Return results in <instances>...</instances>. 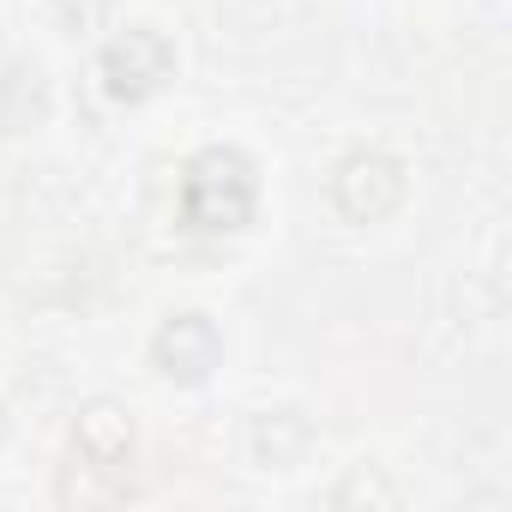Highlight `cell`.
Returning a JSON list of instances; mask_svg holds the SVG:
<instances>
[{
  "label": "cell",
  "mask_w": 512,
  "mask_h": 512,
  "mask_svg": "<svg viewBox=\"0 0 512 512\" xmlns=\"http://www.w3.org/2000/svg\"><path fill=\"white\" fill-rule=\"evenodd\" d=\"M49 115V85L37 61H13L0 73V133H31Z\"/></svg>",
  "instance_id": "obj_7"
},
{
  "label": "cell",
  "mask_w": 512,
  "mask_h": 512,
  "mask_svg": "<svg viewBox=\"0 0 512 512\" xmlns=\"http://www.w3.org/2000/svg\"><path fill=\"white\" fill-rule=\"evenodd\" d=\"M0 440H7V404H0Z\"/></svg>",
  "instance_id": "obj_9"
},
{
  "label": "cell",
  "mask_w": 512,
  "mask_h": 512,
  "mask_svg": "<svg viewBox=\"0 0 512 512\" xmlns=\"http://www.w3.org/2000/svg\"><path fill=\"white\" fill-rule=\"evenodd\" d=\"M260 211V169L235 145H205L181 169V223L199 235H235Z\"/></svg>",
  "instance_id": "obj_1"
},
{
  "label": "cell",
  "mask_w": 512,
  "mask_h": 512,
  "mask_svg": "<svg viewBox=\"0 0 512 512\" xmlns=\"http://www.w3.org/2000/svg\"><path fill=\"white\" fill-rule=\"evenodd\" d=\"M151 368L169 386H205L223 368V332L205 308H181L163 314V326L151 332Z\"/></svg>",
  "instance_id": "obj_4"
},
{
  "label": "cell",
  "mask_w": 512,
  "mask_h": 512,
  "mask_svg": "<svg viewBox=\"0 0 512 512\" xmlns=\"http://www.w3.org/2000/svg\"><path fill=\"white\" fill-rule=\"evenodd\" d=\"M73 452H79V464H91L103 476H121L133 464V416H127V404H115V398L79 404V416H73Z\"/></svg>",
  "instance_id": "obj_5"
},
{
  "label": "cell",
  "mask_w": 512,
  "mask_h": 512,
  "mask_svg": "<svg viewBox=\"0 0 512 512\" xmlns=\"http://www.w3.org/2000/svg\"><path fill=\"white\" fill-rule=\"evenodd\" d=\"M247 446H253V464L260 470H296L302 452L314 446V428L296 410H260L247 428Z\"/></svg>",
  "instance_id": "obj_6"
},
{
  "label": "cell",
  "mask_w": 512,
  "mask_h": 512,
  "mask_svg": "<svg viewBox=\"0 0 512 512\" xmlns=\"http://www.w3.org/2000/svg\"><path fill=\"white\" fill-rule=\"evenodd\" d=\"M97 73H103V91L115 103H151L169 79H175V43L157 31V25H121L103 55H97Z\"/></svg>",
  "instance_id": "obj_3"
},
{
  "label": "cell",
  "mask_w": 512,
  "mask_h": 512,
  "mask_svg": "<svg viewBox=\"0 0 512 512\" xmlns=\"http://www.w3.org/2000/svg\"><path fill=\"white\" fill-rule=\"evenodd\" d=\"M115 7L121 0H49V19L61 37H97L115 25Z\"/></svg>",
  "instance_id": "obj_8"
},
{
  "label": "cell",
  "mask_w": 512,
  "mask_h": 512,
  "mask_svg": "<svg viewBox=\"0 0 512 512\" xmlns=\"http://www.w3.org/2000/svg\"><path fill=\"white\" fill-rule=\"evenodd\" d=\"M404 199H410V169L392 151L362 145V151L338 157V169H332V211L344 223H362V229L386 223V217L404 211Z\"/></svg>",
  "instance_id": "obj_2"
}]
</instances>
